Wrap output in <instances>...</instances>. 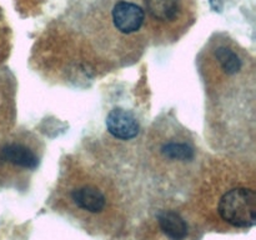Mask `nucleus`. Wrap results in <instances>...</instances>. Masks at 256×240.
I'll return each instance as SVG.
<instances>
[{"instance_id":"5","label":"nucleus","mask_w":256,"mask_h":240,"mask_svg":"<svg viewBox=\"0 0 256 240\" xmlns=\"http://www.w3.org/2000/svg\"><path fill=\"white\" fill-rule=\"evenodd\" d=\"M72 199L79 209L99 214L106 206V196L94 185H84L72 192Z\"/></svg>"},{"instance_id":"7","label":"nucleus","mask_w":256,"mask_h":240,"mask_svg":"<svg viewBox=\"0 0 256 240\" xmlns=\"http://www.w3.org/2000/svg\"><path fill=\"white\" fill-rule=\"evenodd\" d=\"M158 222L162 232L170 240H185L189 232L184 218L172 210H164L158 214Z\"/></svg>"},{"instance_id":"1","label":"nucleus","mask_w":256,"mask_h":240,"mask_svg":"<svg viewBox=\"0 0 256 240\" xmlns=\"http://www.w3.org/2000/svg\"><path fill=\"white\" fill-rule=\"evenodd\" d=\"M145 22L155 29L182 30L194 22V2L192 0H142Z\"/></svg>"},{"instance_id":"6","label":"nucleus","mask_w":256,"mask_h":240,"mask_svg":"<svg viewBox=\"0 0 256 240\" xmlns=\"http://www.w3.org/2000/svg\"><path fill=\"white\" fill-rule=\"evenodd\" d=\"M2 162H6L22 169H35L39 165V158L30 148L19 142H10L2 146L0 152Z\"/></svg>"},{"instance_id":"9","label":"nucleus","mask_w":256,"mask_h":240,"mask_svg":"<svg viewBox=\"0 0 256 240\" xmlns=\"http://www.w3.org/2000/svg\"><path fill=\"white\" fill-rule=\"evenodd\" d=\"M162 152L166 159L178 162H189L195 156L194 148L188 142H169L162 145Z\"/></svg>"},{"instance_id":"2","label":"nucleus","mask_w":256,"mask_h":240,"mask_svg":"<svg viewBox=\"0 0 256 240\" xmlns=\"http://www.w3.org/2000/svg\"><path fill=\"white\" fill-rule=\"evenodd\" d=\"M218 212L235 228H252L256 222V192L246 186L228 190L219 200Z\"/></svg>"},{"instance_id":"4","label":"nucleus","mask_w":256,"mask_h":240,"mask_svg":"<svg viewBox=\"0 0 256 240\" xmlns=\"http://www.w3.org/2000/svg\"><path fill=\"white\" fill-rule=\"evenodd\" d=\"M106 129L114 138L120 140H132L138 136L140 132V125L136 118L128 110L122 108H115L108 114Z\"/></svg>"},{"instance_id":"3","label":"nucleus","mask_w":256,"mask_h":240,"mask_svg":"<svg viewBox=\"0 0 256 240\" xmlns=\"http://www.w3.org/2000/svg\"><path fill=\"white\" fill-rule=\"evenodd\" d=\"M112 25L119 32L132 35L140 32L145 24V14L140 4L119 0L112 9Z\"/></svg>"},{"instance_id":"10","label":"nucleus","mask_w":256,"mask_h":240,"mask_svg":"<svg viewBox=\"0 0 256 240\" xmlns=\"http://www.w3.org/2000/svg\"><path fill=\"white\" fill-rule=\"evenodd\" d=\"M0 22H2V12H0Z\"/></svg>"},{"instance_id":"8","label":"nucleus","mask_w":256,"mask_h":240,"mask_svg":"<svg viewBox=\"0 0 256 240\" xmlns=\"http://www.w3.org/2000/svg\"><path fill=\"white\" fill-rule=\"evenodd\" d=\"M215 56H216L218 62H219L220 68H222L225 74L235 75L242 70V62L234 50L229 49V48L220 46L215 52Z\"/></svg>"}]
</instances>
